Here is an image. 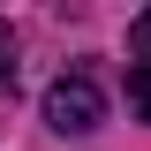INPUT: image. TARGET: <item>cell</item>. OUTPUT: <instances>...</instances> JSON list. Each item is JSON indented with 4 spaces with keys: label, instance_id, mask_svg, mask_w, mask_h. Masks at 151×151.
<instances>
[{
    "label": "cell",
    "instance_id": "277c9868",
    "mask_svg": "<svg viewBox=\"0 0 151 151\" xmlns=\"http://www.w3.org/2000/svg\"><path fill=\"white\" fill-rule=\"evenodd\" d=\"M8 68H15V38H8V23H0V83H8Z\"/></svg>",
    "mask_w": 151,
    "mask_h": 151
},
{
    "label": "cell",
    "instance_id": "7a4b0ae2",
    "mask_svg": "<svg viewBox=\"0 0 151 151\" xmlns=\"http://www.w3.org/2000/svg\"><path fill=\"white\" fill-rule=\"evenodd\" d=\"M129 53H136V60H144V68H151V8H144V15H136V23H129Z\"/></svg>",
    "mask_w": 151,
    "mask_h": 151
},
{
    "label": "cell",
    "instance_id": "6da1fadb",
    "mask_svg": "<svg viewBox=\"0 0 151 151\" xmlns=\"http://www.w3.org/2000/svg\"><path fill=\"white\" fill-rule=\"evenodd\" d=\"M45 121H53L60 136H91L98 121H106V98H98L91 76H60L53 91H45Z\"/></svg>",
    "mask_w": 151,
    "mask_h": 151
},
{
    "label": "cell",
    "instance_id": "3957f363",
    "mask_svg": "<svg viewBox=\"0 0 151 151\" xmlns=\"http://www.w3.org/2000/svg\"><path fill=\"white\" fill-rule=\"evenodd\" d=\"M129 106L151 121V68H136V76H129Z\"/></svg>",
    "mask_w": 151,
    "mask_h": 151
}]
</instances>
